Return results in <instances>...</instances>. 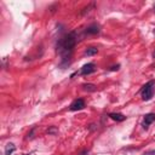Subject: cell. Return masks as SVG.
Segmentation results:
<instances>
[{
  "mask_svg": "<svg viewBox=\"0 0 155 155\" xmlns=\"http://www.w3.org/2000/svg\"><path fill=\"white\" fill-rule=\"evenodd\" d=\"M75 44H76V36H75V33L74 32L70 33V34H68L67 36H64L59 41V44H58V52H59L63 62H65L67 59L70 58Z\"/></svg>",
  "mask_w": 155,
  "mask_h": 155,
  "instance_id": "6da1fadb",
  "label": "cell"
},
{
  "mask_svg": "<svg viewBox=\"0 0 155 155\" xmlns=\"http://www.w3.org/2000/svg\"><path fill=\"white\" fill-rule=\"evenodd\" d=\"M155 84H154V81H149L148 84H145L144 86H143V89H142V91H141V93H142V100L143 101H149V100H151V97L154 96V90H155Z\"/></svg>",
  "mask_w": 155,
  "mask_h": 155,
  "instance_id": "7a4b0ae2",
  "label": "cell"
},
{
  "mask_svg": "<svg viewBox=\"0 0 155 155\" xmlns=\"http://www.w3.org/2000/svg\"><path fill=\"white\" fill-rule=\"evenodd\" d=\"M84 107H85V102H84V100L79 98V100H75V101L70 104V110H73V112L81 110Z\"/></svg>",
  "mask_w": 155,
  "mask_h": 155,
  "instance_id": "3957f363",
  "label": "cell"
},
{
  "mask_svg": "<svg viewBox=\"0 0 155 155\" xmlns=\"http://www.w3.org/2000/svg\"><path fill=\"white\" fill-rule=\"evenodd\" d=\"M96 70V65L93 64V63H87V64H85L83 68H81V74L83 75H89V74H91V73H93Z\"/></svg>",
  "mask_w": 155,
  "mask_h": 155,
  "instance_id": "277c9868",
  "label": "cell"
},
{
  "mask_svg": "<svg viewBox=\"0 0 155 155\" xmlns=\"http://www.w3.org/2000/svg\"><path fill=\"white\" fill-rule=\"evenodd\" d=\"M154 121H155V114H153V113H150V114H147V115L144 116L143 127L147 130V128H148V126H149L151 122H154Z\"/></svg>",
  "mask_w": 155,
  "mask_h": 155,
  "instance_id": "5b68a950",
  "label": "cell"
},
{
  "mask_svg": "<svg viewBox=\"0 0 155 155\" xmlns=\"http://www.w3.org/2000/svg\"><path fill=\"white\" fill-rule=\"evenodd\" d=\"M100 33V26L98 24H91L86 29V34H97Z\"/></svg>",
  "mask_w": 155,
  "mask_h": 155,
  "instance_id": "8992f818",
  "label": "cell"
},
{
  "mask_svg": "<svg viewBox=\"0 0 155 155\" xmlns=\"http://www.w3.org/2000/svg\"><path fill=\"white\" fill-rule=\"evenodd\" d=\"M109 116L114 121H124L126 119V116L122 115V114H120V113H112V114H109Z\"/></svg>",
  "mask_w": 155,
  "mask_h": 155,
  "instance_id": "52a82bcc",
  "label": "cell"
},
{
  "mask_svg": "<svg viewBox=\"0 0 155 155\" xmlns=\"http://www.w3.org/2000/svg\"><path fill=\"white\" fill-rule=\"evenodd\" d=\"M15 149H16L15 144H14V143H9V144L6 145V148H5V155H11V154L15 151Z\"/></svg>",
  "mask_w": 155,
  "mask_h": 155,
  "instance_id": "ba28073f",
  "label": "cell"
},
{
  "mask_svg": "<svg viewBox=\"0 0 155 155\" xmlns=\"http://www.w3.org/2000/svg\"><path fill=\"white\" fill-rule=\"evenodd\" d=\"M97 52H98V49H96V47H89L85 51V55L86 56H93V55H97Z\"/></svg>",
  "mask_w": 155,
  "mask_h": 155,
  "instance_id": "9c48e42d",
  "label": "cell"
},
{
  "mask_svg": "<svg viewBox=\"0 0 155 155\" xmlns=\"http://www.w3.org/2000/svg\"><path fill=\"white\" fill-rule=\"evenodd\" d=\"M83 87H84L85 91H89V92H95L96 91V86L93 84H85V85H83Z\"/></svg>",
  "mask_w": 155,
  "mask_h": 155,
  "instance_id": "30bf717a",
  "label": "cell"
},
{
  "mask_svg": "<svg viewBox=\"0 0 155 155\" xmlns=\"http://www.w3.org/2000/svg\"><path fill=\"white\" fill-rule=\"evenodd\" d=\"M56 132H58V131H57V128H55V127H52V128L49 130V133H56Z\"/></svg>",
  "mask_w": 155,
  "mask_h": 155,
  "instance_id": "8fae6325",
  "label": "cell"
},
{
  "mask_svg": "<svg viewBox=\"0 0 155 155\" xmlns=\"http://www.w3.org/2000/svg\"><path fill=\"white\" fill-rule=\"evenodd\" d=\"M119 67H120L119 64H118V65H114V67H112V69H110V70H118V69H119Z\"/></svg>",
  "mask_w": 155,
  "mask_h": 155,
  "instance_id": "7c38bea8",
  "label": "cell"
},
{
  "mask_svg": "<svg viewBox=\"0 0 155 155\" xmlns=\"http://www.w3.org/2000/svg\"><path fill=\"white\" fill-rule=\"evenodd\" d=\"M144 155H155V150H154V151H150V153H147V154H144Z\"/></svg>",
  "mask_w": 155,
  "mask_h": 155,
  "instance_id": "4fadbf2b",
  "label": "cell"
},
{
  "mask_svg": "<svg viewBox=\"0 0 155 155\" xmlns=\"http://www.w3.org/2000/svg\"><path fill=\"white\" fill-rule=\"evenodd\" d=\"M153 56H154V58H155V51H154V53H153Z\"/></svg>",
  "mask_w": 155,
  "mask_h": 155,
  "instance_id": "5bb4252c",
  "label": "cell"
},
{
  "mask_svg": "<svg viewBox=\"0 0 155 155\" xmlns=\"http://www.w3.org/2000/svg\"><path fill=\"white\" fill-rule=\"evenodd\" d=\"M154 11H155V5H154Z\"/></svg>",
  "mask_w": 155,
  "mask_h": 155,
  "instance_id": "9a60e30c",
  "label": "cell"
},
{
  "mask_svg": "<svg viewBox=\"0 0 155 155\" xmlns=\"http://www.w3.org/2000/svg\"><path fill=\"white\" fill-rule=\"evenodd\" d=\"M154 34H155V29H154Z\"/></svg>",
  "mask_w": 155,
  "mask_h": 155,
  "instance_id": "2e32d148",
  "label": "cell"
}]
</instances>
